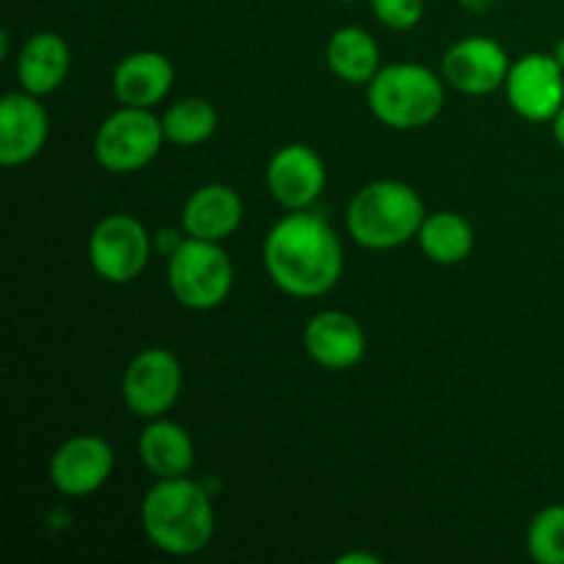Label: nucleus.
I'll use <instances>...</instances> for the list:
<instances>
[{"label":"nucleus","instance_id":"1","mask_svg":"<svg viewBox=\"0 0 564 564\" xmlns=\"http://www.w3.org/2000/svg\"><path fill=\"white\" fill-rule=\"evenodd\" d=\"M341 242L317 213L292 209L264 240V268L273 284L295 297H319L341 275Z\"/></svg>","mask_w":564,"mask_h":564},{"label":"nucleus","instance_id":"2","mask_svg":"<svg viewBox=\"0 0 564 564\" xmlns=\"http://www.w3.org/2000/svg\"><path fill=\"white\" fill-rule=\"evenodd\" d=\"M141 523L149 543L171 556H193L215 534L213 499L187 477L158 479L143 496Z\"/></svg>","mask_w":564,"mask_h":564},{"label":"nucleus","instance_id":"3","mask_svg":"<svg viewBox=\"0 0 564 564\" xmlns=\"http://www.w3.org/2000/svg\"><path fill=\"white\" fill-rule=\"evenodd\" d=\"M424 204L411 185L378 180L364 185L347 207V229L352 240L372 251L405 246L424 224Z\"/></svg>","mask_w":564,"mask_h":564},{"label":"nucleus","instance_id":"4","mask_svg":"<svg viewBox=\"0 0 564 564\" xmlns=\"http://www.w3.org/2000/svg\"><path fill=\"white\" fill-rule=\"evenodd\" d=\"M372 113L394 130H419L444 110V83L419 64H391L367 83Z\"/></svg>","mask_w":564,"mask_h":564},{"label":"nucleus","instance_id":"5","mask_svg":"<svg viewBox=\"0 0 564 564\" xmlns=\"http://www.w3.org/2000/svg\"><path fill=\"white\" fill-rule=\"evenodd\" d=\"M235 270L224 248L213 240L187 237L169 253V286L193 312L218 308L229 297Z\"/></svg>","mask_w":564,"mask_h":564},{"label":"nucleus","instance_id":"6","mask_svg":"<svg viewBox=\"0 0 564 564\" xmlns=\"http://www.w3.org/2000/svg\"><path fill=\"white\" fill-rule=\"evenodd\" d=\"M165 141L163 121L149 108H127L110 113L94 138L99 165L113 174H132L152 163Z\"/></svg>","mask_w":564,"mask_h":564},{"label":"nucleus","instance_id":"7","mask_svg":"<svg viewBox=\"0 0 564 564\" xmlns=\"http://www.w3.org/2000/svg\"><path fill=\"white\" fill-rule=\"evenodd\" d=\"M152 253L149 231L132 215H108L88 237V262L99 279L130 284L143 273Z\"/></svg>","mask_w":564,"mask_h":564},{"label":"nucleus","instance_id":"8","mask_svg":"<svg viewBox=\"0 0 564 564\" xmlns=\"http://www.w3.org/2000/svg\"><path fill=\"white\" fill-rule=\"evenodd\" d=\"M121 394H124V405L135 416H165L182 394V367L174 352L163 347L138 352L121 380Z\"/></svg>","mask_w":564,"mask_h":564},{"label":"nucleus","instance_id":"9","mask_svg":"<svg viewBox=\"0 0 564 564\" xmlns=\"http://www.w3.org/2000/svg\"><path fill=\"white\" fill-rule=\"evenodd\" d=\"M507 99L529 121H551L564 105V66L556 55L529 53L510 66Z\"/></svg>","mask_w":564,"mask_h":564},{"label":"nucleus","instance_id":"10","mask_svg":"<svg viewBox=\"0 0 564 564\" xmlns=\"http://www.w3.org/2000/svg\"><path fill=\"white\" fill-rule=\"evenodd\" d=\"M113 471V449L99 435H75L55 449L50 460V479L55 490L72 499L91 496L108 482Z\"/></svg>","mask_w":564,"mask_h":564},{"label":"nucleus","instance_id":"11","mask_svg":"<svg viewBox=\"0 0 564 564\" xmlns=\"http://www.w3.org/2000/svg\"><path fill=\"white\" fill-rule=\"evenodd\" d=\"M505 47L488 36H468L452 44L444 55V80L463 94H490L501 88L510 75Z\"/></svg>","mask_w":564,"mask_h":564},{"label":"nucleus","instance_id":"12","mask_svg":"<svg viewBox=\"0 0 564 564\" xmlns=\"http://www.w3.org/2000/svg\"><path fill=\"white\" fill-rule=\"evenodd\" d=\"M47 110L33 94H6L0 102V163L9 169L31 163L47 143Z\"/></svg>","mask_w":564,"mask_h":564},{"label":"nucleus","instance_id":"13","mask_svg":"<svg viewBox=\"0 0 564 564\" xmlns=\"http://www.w3.org/2000/svg\"><path fill=\"white\" fill-rule=\"evenodd\" d=\"M268 187L286 209H308L325 187V165L314 149L303 143L281 147L270 158Z\"/></svg>","mask_w":564,"mask_h":564},{"label":"nucleus","instance_id":"14","mask_svg":"<svg viewBox=\"0 0 564 564\" xmlns=\"http://www.w3.org/2000/svg\"><path fill=\"white\" fill-rule=\"evenodd\" d=\"M303 345L306 352L323 369L345 372L361 364L367 352V336L356 317L345 312H323L312 317V323L303 330Z\"/></svg>","mask_w":564,"mask_h":564},{"label":"nucleus","instance_id":"15","mask_svg":"<svg viewBox=\"0 0 564 564\" xmlns=\"http://www.w3.org/2000/svg\"><path fill=\"white\" fill-rule=\"evenodd\" d=\"M174 83V66L163 53L141 50L119 61L113 72V94L127 108H154Z\"/></svg>","mask_w":564,"mask_h":564},{"label":"nucleus","instance_id":"16","mask_svg":"<svg viewBox=\"0 0 564 564\" xmlns=\"http://www.w3.org/2000/svg\"><path fill=\"white\" fill-rule=\"evenodd\" d=\"M182 224L191 237L220 242L242 224V202L229 185H204L187 198Z\"/></svg>","mask_w":564,"mask_h":564},{"label":"nucleus","instance_id":"17","mask_svg":"<svg viewBox=\"0 0 564 564\" xmlns=\"http://www.w3.org/2000/svg\"><path fill=\"white\" fill-rule=\"evenodd\" d=\"M69 44L58 33H36L22 44V53L17 58V77H20L22 91L33 97L55 91L69 75Z\"/></svg>","mask_w":564,"mask_h":564},{"label":"nucleus","instance_id":"18","mask_svg":"<svg viewBox=\"0 0 564 564\" xmlns=\"http://www.w3.org/2000/svg\"><path fill=\"white\" fill-rule=\"evenodd\" d=\"M138 452L149 471L158 479L171 477H187L196 460V449H193V438L187 435L185 427L165 419H152L147 430L138 441Z\"/></svg>","mask_w":564,"mask_h":564},{"label":"nucleus","instance_id":"19","mask_svg":"<svg viewBox=\"0 0 564 564\" xmlns=\"http://www.w3.org/2000/svg\"><path fill=\"white\" fill-rule=\"evenodd\" d=\"M325 61L339 80L356 86L369 83L380 72V50L364 28H339L325 47Z\"/></svg>","mask_w":564,"mask_h":564},{"label":"nucleus","instance_id":"20","mask_svg":"<svg viewBox=\"0 0 564 564\" xmlns=\"http://www.w3.org/2000/svg\"><path fill=\"white\" fill-rule=\"evenodd\" d=\"M419 242L430 262L457 264L471 253L474 229L463 215L435 213L424 218L422 229H419Z\"/></svg>","mask_w":564,"mask_h":564},{"label":"nucleus","instance_id":"21","mask_svg":"<svg viewBox=\"0 0 564 564\" xmlns=\"http://www.w3.org/2000/svg\"><path fill=\"white\" fill-rule=\"evenodd\" d=\"M160 121H163L165 141L176 147H198L218 130V110L207 99L187 97L171 105Z\"/></svg>","mask_w":564,"mask_h":564},{"label":"nucleus","instance_id":"22","mask_svg":"<svg viewBox=\"0 0 564 564\" xmlns=\"http://www.w3.org/2000/svg\"><path fill=\"white\" fill-rule=\"evenodd\" d=\"M527 549L534 562L564 564V505H551L534 516Z\"/></svg>","mask_w":564,"mask_h":564},{"label":"nucleus","instance_id":"23","mask_svg":"<svg viewBox=\"0 0 564 564\" xmlns=\"http://www.w3.org/2000/svg\"><path fill=\"white\" fill-rule=\"evenodd\" d=\"M372 11L391 31H408L424 14V0H372Z\"/></svg>","mask_w":564,"mask_h":564},{"label":"nucleus","instance_id":"24","mask_svg":"<svg viewBox=\"0 0 564 564\" xmlns=\"http://www.w3.org/2000/svg\"><path fill=\"white\" fill-rule=\"evenodd\" d=\"M551 130H554L556 143H560V147L564 149V105L560 108V113H556L554 119H551Z\"/></svg>","mask_w":564,"mask_h":564},{"label":"nucleus","instance_id":"25","mask_svg":"<svg viewBox=\"0 0 564 564\" xmlns=\"http://www.w3.org/2000/svg\"><path fill=\"white\" fill-rule=\"evenodd\" d=\"M378 564L380 560L378 556H372V554H345V556H339V564Z\"/></svg>","mask_w":564,"mask_h":564},{"label":"nucleus","instance_id":"26","mask_svg":"<svg viewBox=\"0 0 564 564\" xmlns=\"http://www.w3.org/2000/svg\"><path fill=\"white\" fill-rule=\"evenodd\" d=\"M554 55H556V61H560V64L564 66V36L560 39V44H556V50H554Z\"/></svg>","mask_w":564,"mask_h":564},{"label":"nucleus","instance_id":"27","mask_svg":"<svg viewBox=\"0 0 564 564\" xmlns=\"http://www.w3.org/2000/svg\"><path fill=\"white\" fill-rule=\"evenodd\" d=\"M345 3H352V0H345Z\"/></svg>","mask_w":564,"mask_h":564}]
</instances>
